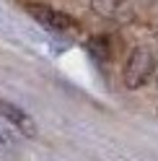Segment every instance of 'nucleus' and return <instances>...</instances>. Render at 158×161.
<instances>
[{
	"label": "nucleus",
	"mask_w": 158,
	"mask_h": 161,
	"mask_svg": "<svg viewBox=\"0 0 158 161\" xmlns=\"http://www.w3.org/2000/svg\"><path fill=\"white\" fill-rule=\"evenodd\" d=\"M155 73V57L148 47H135L124 60V68H122V83L130 88V91H137L143 88L148 80L153 78Z\"/></svg>",
	"instance_id": "nucleus-1"
},
{
	"label": "nucleus",
	"mask_w": 158,
	"mask_h": 161,
	"mask_svg": "<svg viewBox=\"0 0 158 161\" xmlns=\"http://www.w3.org/2000/svg\"><path fill=\"white\" fill-rule=\"evenodd\" d=\"M26 13L34 18L36 24H42L44 29H49V31L55 34H70L78 29V21L73 16H67L65 11H57V8L52 5H44V3H26Z\"/></svg>",
	"instance_id": "nucleus-2"
},
{
	"label": "nucleus",
	"mask_w": 158,
	"mask_h": 161,
	"mask_svg": "<svg viewBox=\"0 0 158 161\" xmlns=\"http://www.w3.org/2000/svg\"><path fill=\"white\" fill-rule=\"evenodd\" d=\"M91 11L96 16L114 24H132L135 21V5L130 0H91Z\"/></svg>",
	"instance_id": "nucleus-3"
},
{
	"label": "nucleus",
	"mask_w": 158,
	"mask_h": 161,
	"mask_svg": "<svg viewBox=\"0 0 158 161\" xmlns=\"http://www.w3.org/2000/svg\"><path fill=\"white\" fill-rule=\"evenodd\" d=\"M0 117L5 119V122H11L21 135H26V138H36V133H39V127H36V122H34V117L26 112L24 107H18V104H13V102H8V99H0Z\"/></svg>",
	"instance_id": "nucleus-4"
},
{
	"label": "nucleus",
	"mask_w": 158,
	"mask_h": 161,
	"mask_svg": "<svg viewBox=\"0 0 158 161\" xmlns=\"http://www.w3.org/2000/svg\"><path fill=\"white\" fill-rule=\"evenodd\" d=\"M155 88H158V78H155Z\"/></svg>",
	"instance_id": "nucleus-5"
}]
</instances>
